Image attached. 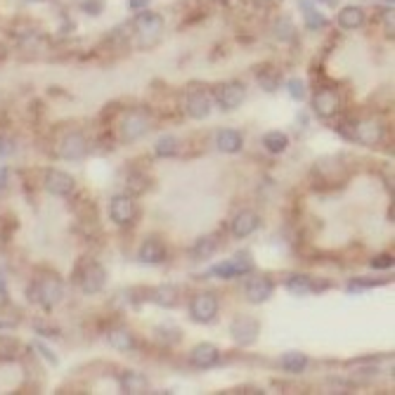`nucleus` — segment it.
Returning <instances> with one entry per match:
<instances>
[{
    "instance_id": "f257e3e1",
    "label": "nucleus",
    "mask_w": 395,
    "mask_h": 395,
    "mask_svg": "<svg viewBox=\"0 0 395 395\" xmlns=\"http://www.w3.org/2000/svg\"><path fill=\"white\" fill-rule=\"evenodd\" d=\"M135 36L140 41L142 48H152L156 41L164 34V17L156 15V12H142L137 15V20L133 22Z\"/></svg>"
},
{
    "instance_id": "f03ea898",
    "label": "nucleus",
    "mask_w": 395,
    "mask_h": 395,
    "mask_svg": "<svg viewBox=\"0 0 395 395\" xmlns=\"http://www.w3.org/2000/svg\"><path fill=\"white\" fill-rule=\"evenodd\" d=\"M62 296H64V286H62V282L57 277H43L29 289V298L43 305L46 310L57 305Z\"/></svg>"
},
{
    "instance_id": "7ed1b4c3",
    "label": "nucleus",
    "mask_w": 395,
    "mask_h": 395,
    "mask_svg": "<svg viewBox=\"0 0 395 395\" xmlns=\"http://www.w3.org/2000/svg\"><path fill=\"white\" fill-rule=\"evenodd\" d=\"M251 270H254V258H251L249 251H242L235 258L213 265L209 275H216V277H221V279H232V277H240V275H247Z\"/></svg>"
},
{
    "instance_id": "20e7f679",
    "label": "nucleus",
    "mask_w": 395,
    "mask_h": 395,
    "mask_svg": "<svg viewBox=\"0 0 395 395\" xmlns=\"http://www.w3.org/2000/svg\"><path fill=\"white\" fill-rule=\"evenodd\" d=\"M149 130V116L142 109H130L121 121V137L125 142L140 140Z\"/></svg>"
},
{
    "instance_id": "39448f33",
    "label": "nucleus",
    "mask_w": 395,
    "mask_h": 395,
    "mask_svg": "<svg viewBox=\"0 0 395 395\" xmlns=\"http://www.w3.org/2000/svg\"><path fill=\"white\" fill-rule=\"evenodd\" d=\"M190 315L197 322H211L218 315V298L213 293H197L190 303Z\"/></svg>"
},
{
    "instance_id": "423d86ee",
    "label": "nucleus",
    "mask_w": 395,
    "mask_h": 395,
    "mask_svg": "<svg viewBox=\"0 0 395 395\" xmlns=\"http://www.w3.org/2000/svg\"><path fill=\"white\" fill-rule=\"evenodd\" d=\"M109 216H111V221H114L116 225H130L135 221V216H137L135 202L130 197H125V194H118V197L111 199Z\"/></svg>"
},
{
    "instance_id": "0eeeda50",
    "label": "nucleus",
    "mask_w": 395,
    "mask_h": 395,
    "mask_svg": "<svg viewBox=\"0 0 395 395\" xmlns=\"http://www.w3.org/2000/svg\"><path fill=\"white\" fill-rule=\"evenodd\" d=\"M312 106H315L317 116L329 118V116H334L338 111L341 99H338L334 88H319V90L315 92V97H312Z\"/></svg>"
},
{
    "instance_id": "6e6552de",
    "label": "nucleus",
    "mask_w": 395,
    "mask_h": 395,
    "mask_svg": "<svg viewBox=\"0 0 395 395\" xmlns=\"http://www.w3.org/2000/svg\"><path fill=\"white\" fill-rule=\"evenodd\" d=\"M244 95H247L244 83H240V81H230V83H225L221 90H218V104H221L225 111H232L244 102Z\"/></svg>"
},
{
    "instance_id": "1a4fd4ad",
    "label": "nucleus",
    "mask_w": 395,
    "mask_h": 395,
    "mask_svg": "<svg viewBox=\"0 0 395 395\" xmlns=\"http://www.w3.org/2000/svg\"><path fill=\"white\" fill-rule=\"evenodd\" d=\"M232 338L240 346H251L258 338V322L251 317H240L232 322Z\"/></svg>"
},
{
    "instance_id": "9d476101",
    "label": "nucleus",
    "mask_w": 395,
    "mask_h": 395,
    "mask_svg": "<svg viewBox=\"0 0 395 395\" xmlns=\"http://www.w3.org/2000/svg\"><path fill=\"white\" fill-rule=\"evenodd\" d=\"M187 114L197 121H202L211 114V97L206 90H190L187 92Z\"/></svg>"
},
{
    "instance_id": "9b49d317",
    "label": "nucleus",
    "mask_w": 395,
    "mask_h": 395,
    "mask_svg": "<svg viewBox=\"0 0 395 395\" xmlns=\"http://www.w3.org/2000/svg\"><path fill=\"white\" fill-rule=\"evenodd\" d=\"M85 152H88V142H85L83 135H81V133L64 135V140H62V145H60V156H62V159L76 161V159H83Z\"/></svg>"
},
{
    "instance_id": "f8f14e48",
    "label": "nucleus",
    "mask_w": 395,
    "mask_h": 395,
    "mask_svg": "<svg viewBox=\"0 0 395 395\" xmlns=\"http://www.w3.org/2000/svg\"><path fill=\"white\" fill-rule=\"evenodd\" d=\"M104 270L102 265H97V263H88L83 275H81V289H83L85 293H97L102 291L104 286Z\"/></svg>"
},
{
    "instance_id": "ddd939ff",
    "label": "nucleus",
    "mask_w": 395,
    "mask_h": 395,
    "mask_svg": "<svg viewBox=\"0 0 395 395\" xmlns=\"http://www.w3.org/2000/svg\"><path fill=\"white\" fill-rule=\"evenodd\" d=\"M46 190L57 197H69L74 190V178L62 171H48L46 173Z\"/></svg>"
},
{
    "instance_id": "4468645a",
    "label": "nucleus",
    "mask_w": 395,
    "mask_h": 395,
    "mask_svg": "<svg viewBox=\"0 0 395 395\" xmlns=\"http://www.w3.org/2000/svg\"><path fill=\"white\" fill-rule=\"evenodd\" d=\"M272 282L268 277H263V275H258V277H251L247 289H244V293H247V298L251 300V303H263V300H268L272 296Z\"/></svg>"
},
{
    "instance_id": "2eb2a0df",
    "label": "nucleus",
    "mask_w": 395,
    "mask_h": 395,
    "mask_svg": "<svg viewBox=\"0 0 395 395\" xmlns=\"http://www.w3.org/2000/svg\"><path fill=\"white\" fill-rule=\"evenodd\" d=\"M256 228H258V216L254 211H240L232 221V235L240 237V240L254 235Z\"/></svg>"
},
{
    "instance_id": "dca6fc26",
    "label": "nucleus",
    "mask_w": 395,
    "mask_h": 395,
    "mask_svg": "<svg viewBox=\"0 0 395 395\" xmlns=\"http://www.w3.org/2000/svg\"><path fill=\"white\" fill-rule=\"evenodd\" d=\"M353 137L360 140L362 145H376V142H381V137H384V128L376 121H362L355 125Z\"/></svg>"
},
{
    "instance_id": "f3484780",
    "label": "nucleus",
    "mask_w": 395,
    "mask_h": 395,
    "mask_svg": "<svg viewBox=\"0 0 395 395\" xmlns=\"http://www.w3.org/2000/svg\"><path fill=\"white\" fill-rule=\"evenodd\" d=\"M218 357H221V353H218V348H216V346H211V343H202V346H197V348L192 350L190 360H192V365H194V367H199V369H209V367L216 365Z\"/></svg>"
},
{
    "instance_id": "a211bd4d",
    "label": "nucleus",
    "mask_w": 395,
    "mask_h": 395,
    "mask_svg": "<svg viewBox=\"0 0 395 395\" xmlns=\"http://www.w3.org/2000/svg\"><path fill=\"white\" fill-rule=\"evenodd\" d=\"M140 261L152 263V265L154 263H164L166 261V247L159 240L149 237V240L142 242V247H140Z\"/></svg>"
},
{
    "instance_id": "6ab92c4d",
    "label": "nucleus",
    "mask_w": 395,
    "mask_h": 395,
    "mask_svg": "<svg viewBox=\"0 0 395 395\" xmlns=\"http://www.w3.org/2000/svg\"><path fill=\"white\" fill-rule=\"evenodd\" d=\"M362 24H365V12H362V8H357V5H348V8H343L338 12V27L341 29L355 31V29H360Z\"/></svg>"
},
{
    "instance_id": "aec40b11",
    "label": "nucleus",
    "mask_w": 395,
    "mask_h": 395,
    "mask_svg": "<svg viewBox=\"0 0 395 395\" xmlns=\"http://www.w3.org/2000/svg\"><path fill=\"white\" fill-rule=\"evenodd\" d=\"M216 142H218V149H221V152L235 154L242 149L244 140H242V133H237V130H232V128H225L216 135Z\"/></svg>"
},
{
    "instance_id": "412c9836",
    "label": "nucleus",
    "mask_w": 395,
    "mask_h": 395,
    "mask_svg": "<svg viewBox=\"0 0 395 395\" xmlns=\"http://www.w3.org/2000/svg\"><path fill=\"white\" fill-rule=\"evenodd\" d=\"M121 388H123V393H128V395H140V393H147V379L142 374H137V372H125L121 376Z\"/></svg>"
},
{
    "instance_id": "4be33fe9",
    "label": "nucleus",
    "mask_w": 395,
    "mask_h": 395,
    "mask_svg": "<svg viewBox=\"0 0 395 395\" xmlns=\"http://www.w3.org/2000/svg\"><path fill=\"white\" fill-rule=\"evenodd\" d=\"M279 365L284 372L289 374H300L305 367H308V357H305L303 353H296V350H291V353H284L279 360Z\"/></svg>"
},
{
    "instance_id": "5701e85b",
    "label": "nucleus",
    "mask_w": 395,
    "mask_h": 395,
    "mask_svg": "<svg viewBox=\"0 0 395 395\" xmlns=\"http://www.w3.org/2000/svg\"><path fill=\"white\" fill-rule=\"evenodd\" d=\"M312 289H315V282L305 277V275H293V277L286 279V291L293 293V296H305Z\"/></svg>"
},
{
    "instance_id": "b1692460",
    "label": "nucleus",
    "mask_w": 395,
    "mask_h": 395,
    "mask_svg": "<svg viewBox=\"0 0 395 395\" xmlns=\"http://www.w3.org/2000/svg\"><path fill=\"white\" fill-rule=\"evenodd\" d=\"M109 343H111V348L121 350V353H128V350L135 348V338L128 329H114L109 334Z\"/></svg>"
},
{
    "instance_id": "393cba45",
    "label": "nucleus",
    "mask_w": 395,
    "mask_h": 395,
    "mask_svg": "<svg viewBox=\"0 0 395 395\" xmlns=\"http://www.w3.org/2000/svg\"><path fill=\"white\" fill-rule=\"evenodd\" d=\"M263 145H265L268 152L282 154L286 149V145H289V137L282 133V130H270V133L263 135Z\"/></svg>"
},
{
    "instance_id": "a878e982",
    "label": "nucleus",
    "mask_w": 395,
    "mask_h": 395,
    "mask_svg": "<svg viewBox=\"0 0 395 395\" xmlns=\"http://www.w3.org/2000/svg\"><path fill=\"white\" fill-rule=\"evenodd\" d=\"M216 249H218V240H216V237H202V240H199L192 247V258H197V261L211 258V256L216 254Z\"/></svg>"
},
{
    "instance_id": "bb28decb",
    "label": "nucleus",
    "mask_w": 395,
    "mask_h": 395,
    "mask_svg": "<svg viewBox=\"0 0 395 395\" xmlns=\"http://www.w3.org/2000/svg\"><path fill=\"white\" fill-rule=\"evenodd\" d=\"M152 300L159 305H166V308H173V305L178 303V289H175V286H159V289L152 293Z\"/></svg>"
},
{
    "instance_id": "cd10ccee",
    "label": "nucleus",
    "mask_w": 395,
    "mask_h": 395,
    "mask_svg": "<svg viewBox=\"0 0 395 395\" xmlns=\"http://www.w3.org/2000/svg\"><path fill=\"white\" fill-rule=\"evenodd\" d=\"M303 17H305V24H308V29H322V27H327V20H324L322 15L315 10V8H310L308 5V0H303Z\"/></svg>"
},
{
    "instance_id": "c85d7f7f",
    "label": "nucleus",
    "mask_w": 395,
    "mask_h": 395,
    "mask_svg": "<svg viewBox=\"0 0 395 395\" xmlns=\"http://www.w3.org/2000/svg\"><path fill=\"white\" fill-rule=\"evenodd\" d=\"M156 154L159 156H173V154H178V140L175 137H161L159 142H156Z\"/></svg>"
},
{
    "instance_id": "c756f323",
    "label": "nucleus",
    "mask_w": 395,
    "mask_h": 395,
    "mask_svg": "<svg viewBox=\"0 0 395 395\" xmlns=\"http://www.w3.org/2000/svg\"><path fill=\"white\" fill-rule=\"evenodd\" d=\"M17 341L12 336H0V360H12L17 353Z\"/></svg>"
},
{
    "instance_id": "7c9ffc66",
    "label": "nucleus",
    "mask_w": 395,
    "mask_h": 395,
    "mask_svg": "<svg viewBox=\"0 0 395 395\" xmlns=\"http://www.w3.org/2000/svg\"><path fill=\"white\" fill-rule=\"evenodd\" d=\"M275 34H277V39H282V41L293 39V24H291V20L282 17V20L277 22V27H275Z\"/></svg>"
},
{
    "instance_id": "2f4dec72",
    "label": "nucleus",
    "mask_w": 395,
    "mask_h": 395,
    "mask_svg": "<svg viewBox=\"0 0 395 395\" xmlns=\"http://www.w3.org/2000/svg\"><path fill=\"white\" fill-rule=\"evenodd\" d=\"M258 83L265 88L268 92H272L275 88H277V83H279V74L277 71H272V74H258Z\"/></svg>"
},
{
    "instance_id": "473e14b6",
    "label": "nucleus",
    "mask_w": 395,
    "mask_h": 395,
    "mask_svg": "<svg viewBox=\"0 0 395 395\" xmlns=\"http://www.w3.org/2000/svg\"><path fill=\"white\" fill-rule=\"evenodd\" d=\"M289 95L296 97V99H303V97H305L303 81H289Z\"/></svg>"
},
{
    "instance_id": "72a5a7b5",
    "label": "nucleus",
    "mask_w": 395,
    "mask_h": 395,
    "mask_svg": "<svg viewBox=\"0 0 395 395\" xmlns=\"http://www.w3.org/2000/svg\"><path fill=\"white\" fill-rule=\"evenodd\" d=\"M372 268H376V270H384V268H393V258H391L388 254L376 256V258L372 261Z\"/></svg>"
},
{
    "instance_id": "f704fd0d",
    "label": "nucleus",
    "mask_w": 395,
    "mask_h": 395,
    "mask_svg": "<svg viewBox=\"0 0 395 395\" xmlns=\"http://www.w3.org/2000/svg\"><path fill=\"white\" fill-rule=\"evenodd\" d=\"M36 348L41 350V355L46 357V360L50 362V365H57V357L53 355V350H50V348H46V346H43V343H36Z\"/></svg>"
},
{
    "instance_id": "c9c22d12",
    "label": "nucleus",
    "mask_w": 395,
    "mask_h": 395,
    "mask_svg": "<svg viewBox=\"0 0 395 395\" xmlns=\"http://www.w3.org/2000/svg\"><path fill=\"white\" fill-rule=\"evenodd\" d=\"M83 10H92L90 15H99V10H102V5H99L97 0H85V3H83Z\"/></svg>"
},
{
    "instance_id": "e433bc0d",
    "label": "nucleus",
    "mask_w": 395,
    "mask_h": 395,
    "mask_svg": "<svg viewBox=\"0 0 395 395\" xmlns=\"http://www.w3.org/2000/svg\"><path fill=\"white\" fill-rule=\"evenodd\" d=\"M147 3H149V0H130V8H133V10H142Z\"/></svg>"
},
{
    "instance_id": "4c0bfd02",
    "label": "nucleus",
    "mask_w": 395,
    "mask_h": 395,
    "mask_svg": "<svg viewBox=\"0 0 395 395\" xmlns=\"http://www.w3.org/2000/svg\"><path fill=\"white\" fill-rule=\"evenodd\" d=\"M322 3H327V5H334V3H336V0H322Z\"/></svg>"
}]
</instances>
